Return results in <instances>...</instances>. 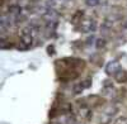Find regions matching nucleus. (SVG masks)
<instances>
[{"label": "nucleus", "mask_w": 127, "mask_h": 124, "mask_svg": "<svg viewBox=\"0 0 127 124\" xmlns=\"http://www.w3.org/2000/svg\"><path fill=\"white\" fill-rule=\"evenodd\" d=\"M105 71H107V74L112 75V74H117V72H120V65L118 62H109V63L107 65V68H105Z\"/></svg>", "instance_id": "f257e3e1"}, {"label": "nucleus", "mask_w": 127, "mask_h": 124, "mask_svg": "<svg viewBox=\"0 0 127 124\" xmlns=\"http://www.w3.org/2000/svg\"><path fill=\"white\" fill-rule=\"evenodd\" d=\"M43 17H45V19H47V20H50V22H52V20H55V19L57 18V14H56L55 10H47V13L43 14Z\"/></svg>", "instance_id": "7ed1b4c3"}, {"label": "nucleus", "mask_w": 127, "mask_h": 124, "mask_svg": "<svg viewBox=\"0 0 127 124\" xmlns=\"http://www.w3.org/2000/svg\"><path fill=\"white\" fill-rule=\"evenodd\" d=\"M125 27H126V28H127V23H125Z\"/></svg>", "instance_id": "0eeeda50"}, {"label": "nucleus", "mask_w": 127, "mask_h": 124, "mask_svg": "<svg viewBox=\"0 0 127 124\" xmlns=\"http://www.w3.org/2000/svg\"><path fill=\"white\" fill-rule=\"evenodd\" d=\"M118 75H116V77H117V80L118 81H121V80H126L127 79V74L125 71H120V72H117Z\"/></svg>", "instance_id": "20e7f679"}, {"label": "nucleus", "mask_w": 127, "mask_h": 124, "mask_svg": "<svg viewBox=\"0 0 127 124\" xmlns=\"http://www.w3.org/2000/svg\"><path fill=\"white\" fill-rule=\"evenodd\" d=\"M103 46H104V39H99L98 43H97V47L100 48V47H103Z\"/></svg>", "instance_id": "39448f33"}, {"label": "nucleus", "mask_w": 127, "mask_h": 124, "mask_svg": "<svg viewBox=\"0 0 127 124\" xmlns=\"http://www.w3.org/2000/svg\"><path fill=\"white\" fill-rule=\"evenodd\" d=\"M95 4H98L97 0H88V5H95Z\"/></svg>", "instance_id": "423d86ee"}, {"label": "nucleus", "mask_w": 127, "mask_h": 124, "mask_svg": "<svg viewBox=\"0 0 127 124\" xmlns=\"http://www.w3.org/2000/svg\"><path fill=\"white\" fill-rule=\"evenodd\" d=\"M81 28H83V30H85V32H92V30L95 29V23L93 20H85V22L83 23Z\"/></svg>", "instance_id": "f03ea898"}]
</instances>
